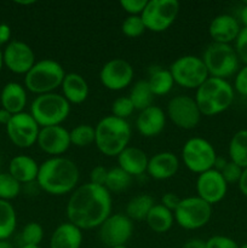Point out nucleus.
<instances>
[{
	"mask_svg": "<svg viewBox=\"0 0 247 248\" xmlns=\"http://www.w3.org/2000/svg\"><path fill=\"white\" fill-rule=\"evenodd\" d=\"M179 7L181 5L177 0H148L140 17L148 31L160 33L173 24L179 14Z\"/></svg>",
	"mask_w": 247,
	"mask_h": 248,
	"instance_id": "nucleus-11",
	"label": "nucleus"
},
{
	"mask_svg": "<svg viewBox=\"0 0 247 248\" xmlns=\"http://www.w3.org/2000/svg\"><path fill=\"white\" fill-rule=\"evenodd\" d=\"M0 248H15L12 246L11 242H9L7 240H4V241H0Z\"/></svg>",
	"mask_w": 247,
	"mask_h": 248,
	"instance_id": "nucleus-51",
	"label": "nucleus"
},
{
	"mask_svg": "<svg viewBox=\"0 0 247 248\" xmlns=\"http://www.w3.org/2000/svg\"><path fill=\"white\" fill-rule=\"evenodd\" d=\"M107 176H108V170L103 166H96L92 169L90 173V183L96 184V186H106Z\"/></svg>",
	"mask_w": 247,
	"mask_h": 248,
	"instance_id": "nucleus-44",
	"label": "nucleus"
},
{
	"mask_svg": "<svg viewBox=\"0 0 247 248\" xmlns=\"http://www.w3.org/2000/svg\"><path fill=\"white\" fill-rule=\"evenodd\" d=\"M65 72L62 65L53 60H41L35 62L24 78L27 90L38 96L51 93L62 85Z\"/></svg>",
	"mask_w": 247,
	"mask_h": 248,
	"instance_id": "nucleus-5",
	"label": "nucleus"
},
{
	"mask_svg": "<svg viewBox=\"0 0 247 248\" xmlns=\"http://www.w3.org/2000/svg\"><path fill=\"white\" fill-rule=\"evenodd\" d=\"M179 169V160L174 153L161 152L153 155L148 161L147 172L156 181L172 178Z\"/></svg>",
	"mask_w": 247,
	"mask_h": 248,
	"instance_id": "nucleus-21",
	"label": "nucleus"
},
{
	"mask_svg": "<svg viewBox=\"0 0 247 248\" xmlns=\"http://www.w3.org/2000/svg\"><path fill=\"white\" fill-rule=\"evenodd\" d=\"M69 113L70 103L56 92L36 96L31 106V115L40 127L61 125Z\"/></svg>",
	"mask_w": 247,
	"mask_h": 248,
	"instance_id": "nucleus-6",
	"label": "nucleus"
},
{
	"mask_svg": "<svg viewBox=\"0 0 247 248\" xmlns=\"http://www.w3.org/2000/svg\"><path fill=\"white\" fill-rule=\"evenodd\" d=\"M21 248H40V246H21Z\"/></svg>",
	"mask_w": 247,
	"mask_h": 248,
	"instance_id": "nucleus-54",
	"label": "nucleus"
},
{
	"mask_svg": "<svg viewBox=\"0 0 247 248\" xmlns=\"http://www.w3.org/2000/svg\"><path fill=\"white\" fill-rule=\"evenodd\" d=\"M35 1L31 0V1H17V4H22V5H29V4H34Z\"/></svg>",
	"mask_w": 247,
	"mask_h": 248,
	"instance_id": "nucleus-53",
	"label": "nucleus"
},
{
	"mask_svg": "<svg viewBox=\"0 0 247 248\" xmlns=\"http://www.w3.org/2000/svg\"><path fill=\"white\" fill-rule=\"evenodd\" d=\"M19 191H21L19 182H17L9 172L0 173V200H12L18 196Z\"/></svg>",
	"mask_w": 247,
	"mask_h": 248,
	"instance_id": "nucleus-36",
	"label": "nucleus"
},
{
	"mask_svg": "<svg viewBox=\"0 0 247 248\" xmlns=\"http://www.w3.org/2000/svg\"><path fill=\"white\" fill-rule=\"evenodd\" d=\"M167 115L177 127L183 130L195 128L201 120V113L195 98L186 94H179L169 102Z\"/></svg>",
	"mask_w": 247,
	"mask_h": 248,
	"instance_id": "nucleus-13",
	"label": "nucleus"
},
{
	"mask_svg": "<svg viewBox=\"0 0 247 248\" xmlns=\"http://www.w3.org/2000/svg\"><path fill=\"white\" fill-rule=\"evenodd\" d=\"M237 184H239V189L242 193V195L247 198V169L242 170L241 177H240V181Z\"/></svg>",
	"mask_w": 247,
	"mask_h": 248,
	"instance_id": "nucleus-48",
	"label": "nucleus"
},
{
	"mask_svg": "<svg viewBox=\"0 0 247 248\" xmlns=\"http://www.w3.org/2000/svg\"><path fill=\"white\" fill-rule=\"evenodd\" d=\"M133 234V222L126 215H110L99 227V240L102 244L113 248L125 246Z\"/></svg>",
	"mask_w": 247,
	"mask_h": 248,
	"instance_id": "nucleus-12",
	"label": "nucleus"
},
{
	"mask_svg": "<svg viewBox=\"0 0 247 248\" xmlns=\"http://www.w3.org/2000/svg\"><path fill=\"white\" fill-rule=\"evenodd\" d=\"M10 38H11V28L9 24L1 23L0 24V45L9 43Z\"/></svg>",
	"mask_w": 247,
	"mask_h": 248,
	"instance_id": "nucleus-46",
	"label": "nucleus"
},
{
	"mask_svg": "<svg viewBox=\"0 0 247 248\" xmlns=\"http://www.w3.org/2000/svg\"><path fill=\"white\" fill-rule=\"evenodd\" d=\"M6 132L10 140L18 148H31L38 140L40 126L38 125L31 113H22L12 115L6 125Z\"/></svg>",
	"mask_w": 247,
	"mask_h": 248,
	"instance_id": "nucleus-14",
	"label": "nucleus"
},
{
	"mask_svg": "<svg viewBox=\"0 0 247 248\" xmlns=\"http://www.w3.org/2000/svg\"><path fill=\"white\" fill-rule=\"evenodd\" d=\"M4 64L16 74H27L35 64V53L28 44L12 40L4 50Z\"/></svg>",
	"mask_w": 247,
	"mask_h": 248,
	"instance_id": "nucleus-17",
	"label": "nucleus"
},
{
	"mask_svg": "<svg viewBox=\"0 0 247 248\" xmlns=\"http://www.w3.org/2000/svg\"><path fill=\"white\" fill-rule=\"evenodd\" d=\"M155 205L154 199L148 194H139L131 199L126 206V216L131 220H145L148 213Z\"/></svg>",
	"mask_w": 247,
	"mask_h": 248,
	"instance_id": "nucleus-29",
	"label": "nucleus"
},
{
	"mask_svg": "<svg viewBox=\"0 0 247 248\" xmlns=\"http://www.w3.org/2000/svg\"><path fill=\"white\" fill-rule=\"evenodd\" d=\"M217 154L213 145L207 140L193 137L186 140L182 149V160L189 171L203 173L215 167Z\"/></svg>",
	"mask_w": 247,
	"mask_h": 248,
	"instance_id": "nucleus-9",
	"label": "nucleus"
},
{
	"mask_svg": "<svg viewBox=\"0 0 247 248\" xmlns=\"http://www.w3.org/2000/svg\"><path fill=\"white\" fill-rule=\"evenodd\" d=\"M241 173H242L241 167L237 166V165L234 164L232 161H228L227 165H225V166L223 167L222 171H220V174L223 176L224 181L227 182V184L239 183Z\"/></svg>",
	"mask_w": 247,
	"mask_h": 248,
	"instance_id": "nucleus-39",
	"label": "nucleus"
},
{
	"mask_svg": "<svg viewBox=\"0 0 247 248\" xmlns=\"http://www.w3.org/2000/svg\"><path fill=\"white\" fill-rule=\"evenodd\" d=\"M147 81L154 96L167 94L174 85V80L170 69H162V68H154L150 72L149 79Z\"/></svg>",
	"mask_w": 247,
	"mask_h": 248,
	"instance_id": "nucleus-28",
	"label": "nucleus"
},
{
	"mask_svg": "<svg viewBox=\"0 0 247 248\" xmlns=\"http://www.w3.org/2000/svg\"><path fill=\"white\" fill-rule=\"evenodd\" d=\"M81 244V229L69 222L58 225L50 239V248H80Z\"/></svg>",
	"mask_w": 247,
	"mask_h": 248,
	"instance_id": "nucleus-23",
	"label": "nucleus"
},
{
	"mask_svg": "<svg viewBox=\"0 0 247 248\" xmlns=\"http://www.w3.org/2000/svg\"><path fill=\"white\" fill-rule=\"evenodd\" d=\"M11 118H12V114L10 113V111H7L6 109L4 108L0 109V124L6 126L7 124L10 123V120H11Z\"/></svg>",
	"mask_w": 247,
	"mask_h": 248,
	"instance_id": "nucleus-49",
	"label": "nucleus"
},
{
	"mask_svg": "<svg viewBox=\"0 0 247 248\" xmlns=\"http://www.w3.org/2000/svg\"><path fill=\"white\" fill-rule=\"evenodd\" d=\"M234 87L225 79L210 77L196 89L195 102L201 115L213 116L227 110L234 102Z\"/></svg>",
	"mask_w": 247,
	"mask_h": 248,
	"instance_id": "nucleus-4",
	"label": "nucleus"
},
{
	"mask_svg": "<svg viewBox=\"0 0 247 248\" xmlns=\"http://www.w3.org/2000/svg\"><path fill=\"white\" fill-rule=\"evenodd\" d=\"M113 248H128V247H126V245H125V246H116V247H113Z\"/></svg>",
	"mask_w": 247,
	"mask_h": 248,
	"instance_id": "nucleus-56",
	"label": "nucleus"
},
{
	"mask_svg": "<svg viewBox=\"0 0 247 248\" xmlns=\"http://www.w3.org/2000/svg\"><path fill=\"white\" fill-rule=\"evenodd\" d=\"M44 239V229L39 223L31 222L21 232L22 246H39Z\"/></svg>",
	"mask_w": 247,
	"mask_h": 248,
	"instance_id": "nucleus-35",
	"label": "nucleus"
},
{
	"mask_svg": "<svg viewBox=\"0 0 247 248\" xmlns=\"http://www.w3.org/2000/svg\"><path fill=\"white\" fill-rule=\"evenodd\" d=\"M230 161L242 170L247 169V130H240L232 137L229 143Z\"/></svg>",
	"mask_w": 247,
	"mask_h": 248,
	"instance_id": "nucleus-30",
	"label": "nucleus"
},
{
	"mask_svg": "<svg viewBox=\"0 0 247 248\" xmlns=\"http://www.w3.org/2000/svg\"><path fill=\"white\" fill-rule=\"evenodd\" d=\"M36 143L44 153L52 156L64 154L72 145L69 131L61 125L40 127Z\"/></svg>",
	"mask_w": 247,
	"mask_h": 248,
	"instance_id": "nucleus-18",
	"label": "nucleus"
},
{
	"mask_svg": "<svg viewBox=\"0 0 247 248\" xmlns=\"http://www.w3.org/2000/svg\"><path fill=\"white\" fill-rule=\"evenodd\" d=\"M182 248H206V241L201 239H190L183 245Z\"/></svg>",
	"mask_w": 247,
	"mask_h": 248,
	"instance_id": "nucleus-47",
	"label": "nucleus"
},
{
	"mask_svg": "<svg viewBox=\"0 0 247 248\" xmlns=\"http://www.w3.org/2000/svg\"><path fill=\"white\" fill-rule=\"evenodd\" d=\"M133 110H135V107H133L130 97H119L111 104L113 115L119 119H124V120L132 115Z\"/></svg>",
	"mask_w": 247,
	"mask_h": 248,
	"instance_id": "nucleus-38",
	"label": "nucleus"
},
{
	"mask_svg": "<svg viewBox=\"0 0 247 248\" xmlns=\"http://www.w3.org/2000/svg\"><path fill=\"white\" fill-rule=\"evenodd\" d=\"M96 140L94 144L99 152L106 156H118L130 143L131 130L127 120L109 115L99 120L96 127Z\"/></svg>",
	"mask_w": 247,
	"mask_h": 248,
	"instance_id": "nucleus-3",
	"label": "nucleus"
},
{
	"mask_svg": "<svg viewBox=\"0 0 247 248\" xmlns=\"http://www.w3.org/2000/svg\"><path fill=\"white\" fill-rule=\"evenodd\" d=\"M166 115L160 107L152 106L139 113L136 120V127L143 137H156L164 131Z\"/></svg>",
	"mask_w": 247,
	"mask_h": 248,
	"instance_id": "nucleus-20",
	"label": "nucleus"
},
{
	"mask_svg": "<svg viewBox=\"0 0 247 248\" xmlns=\"http://www.w3.org/2000/svg\"><path fill=\"white\" fill-rule=\"evenodd\" d=\"M17 215L9 201L0 200V241L7 240L16 230Z\"/></svg>",
	"mask_w": 247,
	"mask_h": 248,
	"instance_id": "nucleus-31",
	"label": "nucleus"
},
{
	"mask_svg": "<svg viewBox=\"0 0 247 248\" xmlns=\"http://www.w3.org/2000/svg\"><path fill=\"white\" fill-rule=\"evenodd\" d=\"M202 61L212 78L227 79L239 70L240 60L229 44H210L203 52Z\"/></svg>",
	"mask_w": 247,
	"mask_h": 248,
	"instance_id": "nucleus-7",
	"label": "nucleus"
},
{
	"mask_svg": "<svg viewBox=\"0 0 247 248\" xmlns=\"http://www.w3.org/2000/svg\"><path fill=\"white\" fill-rule=\"evenodd\" d=\"M63 97L69 103L81 104L89 96V85L85 78L77 73H68L63 79L62 85Z\"/></svg>",
	"mask_w": 247,
	"mask_h": 248,
	"instance_id": "nucleus-24",
	"label": "nucleus"
},
{
	"mask_svg": "<svg viewBox=\"0 0 247 248\" xmlns=\"http://www.w3.org/2000/svg\"><path fill=\"white\" fill-rule=\"evenodd\" d=\"M80 172L77 164L63 156H53L39 165L36 182L50 195H65L77 189Z\"/></svg>",
	"mask_w": 247,
	"mask_h": 248,
	"instance_id": "nucleus-2",
	"label": "nucleus"
},
{
	"mask_svg": "<svg viewBox=\"0 0 247 248\" xmlns=\"http://www.w3.org/2000/svg\"><path fill=\"white\" fill-rule=\"evenodd\" d=\"M69 135L70 143L73 145H75V147L79 148L89 147L92 143H94V140H96V131H94V127L91 125H87V124L77 125V127L69 131Z\"/></svg>",
	"mask_w": 247,
	"mask_h": 248,
	"instance_id": "nucleus-34",
	"label": "nucleus"
},
{
	"mask_svg": "<svg viewBox=\"0 0 247 248\" xmlns=\"http://www.w3.org/2000/svg\"><path fill=\"white\" fill-rule=\"evenodd\" d=\"M2 64H4V53H2V51L0 50V70H1Z\"/></svg>",
	"mask_w": 247,
	"mask_h": 248,
	"instance_id": "nucleus-52",
	"label": "nucleus"
},
{
	"mask_svg": "<svg viewBox=\"0 0 247 248\" xmlns=\"http://www.w3.org/2000/svg\"><path fill=\"white\" fill-rule=\"evenodd\" d=\"M241 27L239 21L232 15H218L212 19L208 28L211 38L213 43L218 44H229L236 40Z\"/></svg>",
	"mask_w": 247,
	"mask_h": 248,
	"instance_id": "nucleus-19",
	"label": "nucleus"
},
{
	"mask_svg": "<svg viewBox=\"0 0 247 248\" xmlns=\"http://www.w3.org/2000/svg\"><path fill=\"white\" fill-rule=\"evenodd\" d=\"M148 159L145 152L137 147H127L118 155V164L121 170L133 176H140L147 172Z\"/></svg>",
	"mask_w": 247,
	"mask_h": 248,
	"instance_id": "nucleus-22",
	"label": "nucleus"
},
{
	"mask_svg": "<svg viewBox=\"0 0 247 248\" xmlns=\"http://www.w3.org/2000/svg\"><path fill=\"white\" fill-rule=\"evenodd\" d=\"M235 52L241 62L247 64V28L242 27L235 40Z\"/></svg>",
	"mask_w": 247,
	"mask_h": 248,
	"instance_id": "nucleus-40",
	"label": "nucleus"
},
{
	"mask_svg": "<svg viewBox=\"0 0 247 248\" xmlns=\"http://www.w3.org/2000/svg\"><path fill=\"white\" fill-rule=\"evenodd\" d=\"M148 0H121L120 6L130 16H140L143 10L147 6Z\"/></svg>",
	"mask_w": 247,
	"mask_h": 248,
	"instance_id": "nucleus-42",
	"label": "nucleus"
},
{
	"mask_svg": "<svg viewBox=\"0 0 247 248\" xmlns=\"http://www.w3.org/2000/svg\"><path fill=\"white\" fill-rule=\"evenodd\" d=\"M181 200L182 199H179V196L176 195L174 193H166L161 198V205L164 206V207H166L167 210L174 212L176 208L178 207Z\"/></svg>",
	"mask_w": 247,
	"mask_h": 248,
	"instance_id": "nucleus-45",
	"label": "nucleus"
},
{
	"mask_svg": "<svg viewBox=\"0 0 247 248\" xmlns=\"http://www.w3.org/2000/svg\"><path fill=\"white\" fill-rule=\"evenodd\" d=\"M111 206L113 200L108 189L89 182L73 191L65 213L68 222L81 230H89L103 224L111 215Z\"/></svg>",
	"mask_w": 247,
	"mask_h": 248,
	"instance_id": "nucleus-1",
	"label": "nucleus"
},
{
	"mask_svg": "<svg viewBox=\"0 0 247 248\" xmlns=\"http://www.w3.org/2000/svg\"><path fill=\"white\" fill-rule=\"evenodd\" d=\"M145 222L153 232L162 234L167 232L172 228L174 223V216L172 211L167 210L161 203H157L153 206L150 212L148 213Z\"/></svg>",
	"mask_w": 247,
	"mask_h": 248,
	"instance_id": "nucleus-27",
	"label": "nucleus"
},
{
	"mask_svg": "<svg viewBox=\"0 0 247 248\" xmlns=\"http://www.w3.org/2000/svg\"><path fill=\"white\" fill-rule=\"evenodd\" d=\"M234 91H236L241 96H247V64L237 70L235 75Z\"/></svg>",
	"mask_w": 247,
	"mask_h": 248,
	"instance_id": "nucleus-43",
	"label": "nucleus"
},
{
	"mask_svg": "<svg viewBox=\"0 0 247 248\" xmlns=\"http://www.w3.org/2000/svg\"><path fill=\"white\" fill-rule=\"evenodd\" d=\"M2 108L15 115L23 111L27 104V91L18 82H7L0 94Z\"/></svg>",
	"mask_w": 247,
	"mask_h": 248,
	"instance_id": "nucleus-26",
	"label": "nucleus"
},
{
	"mask_svg": "<svg viewBox=\"0 0 247 248\" xmlns=\"http://www.w3.org/2000/svg\"><path fill=\"white\" fill-rule=\"evenodd\" d=\"M174 84L185 89H199L210 78L202 58L185 55L177 58L170 67Z\"/></svg>",
	"mask_w": 247,
	"mask_h": 248,
	"instance_id": "nucleus-8",
	"label": "nucleus"
},
{
	"mask_svg": "<svg viewBox=\"0 0 247 248\" xmlns=\"http://www.w3.org/2000/svg\"><path fill=\"white\" fill-rule=\"evenodd\" d=\"M130 99L137 110L142 111L153 106L154 94L150 90L147 80H139L132 86L130 91Z\"/></svg>",
	"mask_w": 247,
	"mask_h": 248,
	"instance_id": "nucleus-32",
	"label": "nucleus"
},
{
	"mask_svg": "<svg viewBox=\"0 0 247 248\" xmlns=\"http://www.w3.org/2000/svg\"><path fill=\"white\" fill-rule=\"evenodd\" d=\"M121 31L128 38H137V36L142 35L147 31V28H145L140 16H128L123 22Z\"/></svg>",
	"mask_w": 247,
	"mask_h": 248,
	"instance_id": "nucleus-37",
	"label": "nucleus"
},
{
	"mask_svg": "<svg viewBox=\"0 0 247 248\" xmlns=\"http://www.w3.org/2000/svg\"><path fill=\"white\" fill-rule=\"evenodd\" d=\"M131 181L132 177L118 166L108 170V176L104 186L108 189L109 193H121L130 186Z\"/></svg>",
	"mask_w": 247,
	"mask_h": 248,
	"instance_id": "nucleus-33",
	"label": "nucleus"
},
{
	"mask_svg": "<svg viewBox=\"0 0 247 248\" xmlns=\"http://www.w3.org/2000/svg\"><path fill=\"white\" fill-rule=\"evenodd\" d=\"M240 19H241V23L244 26V28H247V1L245 2L244 6L240 10Z\"/></svg>",
	"mask_w": 247,
	"mask_h": 248,
	"instance_id": "nucleus-50",
	"label": "nucleus"
},
{
	"mask_svg": "<svg viewBox=\"0 0 247 248\" xmlns=\"http://www.w3.org/2000/svg\"><path fill=\"white\" fill-rule=\"evenodd\" d=\"M9 173L21 184L31 183L38 178L39 165L28 155H17L10 161Z\"/></svg>",
	"mask_w": 247,
	"mask_h": 248,
	"instance_id": "nucleus-25",
	"label": "nucleus"
},
{
	"mask_svg": "<svg viewBox=\"0 0 247 248\" xmlns=\"http://www.w3.org/2000/svg\"><path fill=\"white\" fill-rule=\"evenodd\" d=\"M239 248H247V244H244V245H241V246H240Z\"/></svg>",
	"mask_w": 247,
	"mask_h": 248,
	"instance_id": "nucleus-55",
	"label": "nucleus"
},
{
	"mask_svg": "<svg viewBox=\"0 0 247 248\" xmlns=\"http://www.w3.org/2000/svg\"><path fill=\"white\" fill-rule=\"evenodd\" d=\"M236 241L223 235H215L206 241V248H239Z\"/></svg>",
	"mask_w": 247,
	"mask_h": 248,
	"instance_id": "nucleus-41",
	"label": "nucleus"
},
{
	"mask_svg": "<svg viewBox=\"0 0 247 248\" xmlns=\"http://www.w3.org/2000/svg\"><path fill=\"white\" fill-rule=\"evenodd\" d=\"M174 220L186 230H198L205 227L212 217V206L199 196L182 199L173 212Z\"/></svg>",
	"mask_w": 247,
	"mask_h": 248,
	"instance_id": "nucleus-10",
	"label": "nucleus"
},
{
	"mask_svg": "<svg viewBox=\"0 0 247 248\" xmlns=\"http://www.w3.org/2000/svg\"><path fill=\"white\" fill-rule=\"evenodd\" d=\"M228 184L219 171L212 169L199 174L196 179V193L200 199L211 206L218 203L225 198Z\"/></svg>",
	"mask_w": 247,
	"mask_h": 248,
	"instance_id": "nucleus-16",
	"label": "nucleus"
},
{
	"mask_svg": "<svg viewBox=\"0 0 247 248\" xmlns=\"http://www.w3.org/2000/svg\"><path fill=\"white\" fill-rule=\"evenodd\" d=\"M133 68L123 58H113L102 67L99 80L106 89L110 91H120L132 82Z\"/></svg>",
	"mask_w": 247,
	"mask_h": 248,
	"instance_id": "nucleus-15",
	"label": "nucleus"
}]
</instances>
